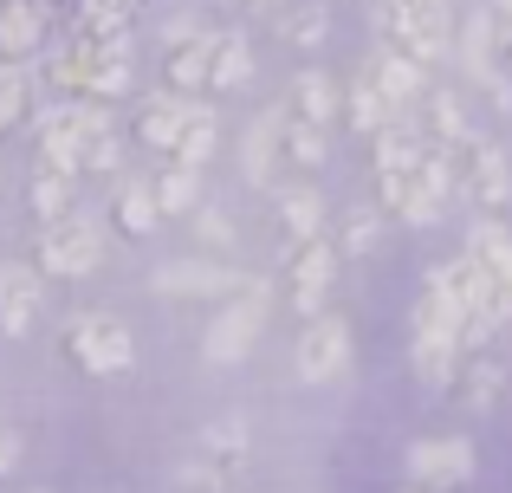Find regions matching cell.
Returning <instances> with one entry per match:
<instances>
[{
  "label": "cell",
  "mask_w": 512,
  "mask_h": 493,
  "mask_svg": "<svg viewBox=\"0 0 512 493\" xmlns=\"http://www.w3.org/2000/svg\"><path fill=\"white\" fill-rule=\"evenodd\" d=\"M214 130H221V124H214V111H208V104H195V117H188V130L175 137V150H169V156H175L182 169H208L214 143H221Z\"/></svg>",
  "instance_id": "cell-30"
},
{
  "label": "cell",
  "mask_w": 512,
  "mask_h": 493,
  "mask_svg": "<svg viewBox=\"0 0 512 493\" xmlns=\"http://www.w3.org/2000/svg\"><path fill=\"white\" fill-rule=\"evenodd\" d=\"M273 33L286 39V46H325V33H331L325 0H279L273 7Z\"/></svg>",
  "instance_id": "cell-22"
},
{
  "label": "cell",
  "mask_w": 512,
  "mask_h": 493,
  "mask_svg": "<svg viewBox=\"0 0 512 493\" xmlns=\"http://www.w3.org/2000/svg\"><path fill=\"white\" fill-rule=\"evenodd\" d=\"M344 117H350V130H357L363 143H370V137H376L383 124H396V111L383 104V91H376L370 78H357V85L344 91Z\"/></svg>",
  "instance_id": "cell-28"
},
{
  "label": "cell",
  "mask_w": 512,
  "mask_h": 493,
  "mask_svg": "<svg viewBox=\"0 0 512 493\" xmlns=\"http://www.w3.org/2000/svg\"><path fill=\"white\" fill-rule=\"evenodd\" d=\"M428 130H435V150H467L474 143V130H467V111H461V91H428Z\"/></svg>",
  "instance_id": "cell-25"
},
{
  "label": "cell",
  "mask_w": 512,
  "mask_h": 493,
  "mask_svg": "<svg viewBox=\"0 0 512 493\" xmlns=\"http://www.w3.org/2000/svg\"><path fill=\"white\" fill-rule=\"evenodd\" d=\"M331 279H338V247H331V241H299V247H292L286 286H292V305H299L305 318H312V312H325Z\"/></svg>",
  "instance_id": "cell-9"
},
{
  "label": "cell",
  "mask_w": 512,
  "mask_h": 493,
  "mask_svg": "<svg viewBox=\"0 0 512 493\" xmlns=\"http://www.w3.org/2000/svg\"><path fill=\"white\" fill-rule=\"evenodd\" d=\"M188 117H195V98H182V91H150V98L137 104V137L169 156L175 137L188 130Z\"/></svg>",
  "instance_id": "cell-16"
},
{
  "label": "cell",
  "mask_w": 512,
  "mask_h": 493,
  "mask_svg": "<svg viewBox=\"0 0 512 493\" xmlns=\"http://www.w3.org/2000/svg\"><path fill=\"white\" fill-rule=\"evenodd\" d=\"M195 228H201V241H208V247H227V241H234V221H227L221 208H208V202L195 208Z\"/></svg>",
  "instance_id": "cell-35"
},
{
  "label": "cell",
  "mask_w": 512,
  "mask_h": 493,
  "mask_svg": "<svg viewBox=\"0 0 512 493\" xmlns=\"http://www.w3.org/2000/svg\"><path fill=\"white\" fill-rule=\"evenodd\" d=\"M13 461H20V435L0 422V474H13Z\"/></svg>",
  "instance_id": "cell-36"
},
{
  "label": "cell",
  "mask_w": 512,
  "mask_h": 493,
  "mask_svg": "<svg viewBox=\"0 0 512 493\" xmlns=\"http://www.w3.org/2000/svg\"><path fill=\"white\" fill-rule=\"evenodd\" d=\"M65 357H72L85 377H124L137 364V338L117 312H78L65 325Z\"/></svg>",
  "instance_id": "cell-4"
},
{
  "label": "cell",
  "mask_w": 512,
  "mask_h": 493,
  "mask_svg": "<svg viewBox=\"0 0 512 493\" xmlns=\"http://www.w3.org/2000/svg\"><path fill=\"white\" fill-rule=\"evenodd\" d=\"M279 228H286V241H318L325 234V202H318L312 182H292V189H279Z\"/></svg>",
  "instance_id": "cell-23"
},
{
  "label": "cell",
  "mask_w": 512,
  "mask_h": 493,
  "mask_svg": "<svg viewBox=\"0 0 512 493\" xmlns=\"http://www.w3.org/2000/svg\"><path fill=\"white\" fill-rule=\"evenodd\" d=\"M461 163H467V169H461V189L474 195L480 208H506V202H512V163L493 150V143L474 137V143L461 150Z\"/></svg>",
  "instance_id": "cell-14"
},
{
  "label": "cell",
  "mask_w": 512,
  "mask_h": 493,
  "mask_svg": "<svg viewBox=\"0 0 512 493\" xmlns=\"http://www.w3.org/2000/svg\"><path fill=\"white\" fill-rule=\"evenodd\" d=\"M260 331H266V292L247 286V292H234V305L208 325V357L214 364H240V357L260 344Z\"/></svg>",
  "instance_id": "cell-6"
},
{
  "label": "cell",
  "mask_w": 512,
  "mask_h": 493,
  "mask_svg": "<svg viewBox=\"0 0 512 493\" xmlns=\"http://www.w3.org/2000/svg\"><path fill=\"white\" fill-rule=\"evenodd\" d=\"M376 241H383L376 208H350V215H338V253H370Z\"/></svg>",
  "instance_id": "cell-34"
},
{
  "label": "cell",
  "mask_w": 512,
  "mask_h": 493,
  "mask_svg": "<svg viewBox=\"0 0 512 493\" xmlns=\"http://www.w3.org/2000/svg\"><path fill=\"white\" fill-rule=\"evenodd\" d=\"M91 39V33H85ZM130 78H137V39L111 33V39H91V72H85V98H124Z\"/></svg>",
  "instance_id": "cell-12"
},
{
  "label": "cell",
  "mask_w": 512,
  "mask_h": 493,
  "mask_svg": "<svg viewBox=\"0 0 512 493\" xmlns=\"http://www.w3.org/2000/svg\"><path fill=\"white\" fill-rule=\"evenodd\" d=\"M279 130H286V104H273V111L247 130V156H240V163H247L253 189H273L279 182Z\"/></svg>",
  "instance_id": "cell-18"
},
{
  "label": "cell",
  "mask_w": 512,
  "mask_h": 493,
  "mask_svg": "<svg viewBox=\"0 0 512 493\" xmlns=\"http://www.w3.org/2000/svg\"><path fill=\"white\" fill-rule=\"evenodd\" d=\"M130 7H143V0H130Z\"/></svg>",
  "instance_id": "cell-39"
},
{
  "label": "cell",
  "mask_w": 512,
  "mask_h": 493,
  "mask_svg": "<svg viewBox=\"0 0 512 493\" xmlns=\"http://www.w3.org/2000/svg\"><path fill=\"white\" fill-rule=\"evenodd\" d=\"M409 351H415V377H422L428 390H448V383L461 377V305L441 286V273H428V292L415 299Z\"/></svg>",
  "instance_id": "cell-1"
},
{
  "label": "cell",
  "mask_w": 512,
  "mask_h": 493,
  "mask_svg": "<svg viewBox=\"0 0 512 493\" xmlns=\"http://www.w3.org/2000/svg\"><path fill=\"white\" fill-rule=\"evenodd\" d=\"M500 383H506V364H500L493 351H474V370L461 377L467 409H493V403H500Z\"/></svg>",
  "instance_id": "cell-32"
},
{
  "label": "cell",
  "mask_w": 512,
  "mask_h": 493,
  "mask_svg": "<svg viewBox=\"0 0 512 493\" xmlns=\"http://www.w3.org/2000/svg\"><path fill=\"white\" fill-rule=\"evenodd\" d=\"M467 474H474V448H467L461 435H441V442H415L409 448V481L422 493H448V487H461Z\"/></svg>",
  "instance_id": "cell-10"
},
{
  "label": "cell",
  "mask_w": 512,
  "mask_h": 493,
  "mask_svg": "<svg viewBox=\"0 0 512 493\" xmlns=\"http://www.w3.org/2000/svg\"><path fill=\"white\" fill-rule=\"evenodd\" d=\"M247 7H279V0H247Z\"/></svg>",
  "instance_id": "cell-38"
},
{
  "label": "cell",
  "mask_w": 512,
  "mask_h": 493,
  "mask_svg": "<svg viewBox=\"0 0 512 493\" xmlns=\"http://www.w3.org/2000/svg\"><path fill=\"white\" fill-rule=\"evenodd\" d=\"M150 189H156V208H163V215H195V208H201V169L169 163Z\"/></svg>",
  "instance_id": "cell-29"
},
{
  "label": "cell",
  "mask_w": 512,
  "mask_h": 493,
  "mask_svg": "<svg viewBox=\"0 0 512 493\" xmlns=\"http://www.w3.org/2000/svg\"><path fill=\"white\" fill-rule=\"evenodd\" d=\"M39 7H52V0H39Z\"/></svg>",
  "instance_id": "cell-40"
},
{
  "label": "cell",
  "mask_w": 512,
  "mask_h": 493,
  "mask_svg": "<svg viewBox=\"0 0 512 493\" xmlns=\"http://www.w3.org/2000/svg\"><path fill=\"white\" fill-rule=\"evenodd\" d=\"M493 13H500V20H512V0H493Z\"/></svg>",
  "instance_id": "cell-37"
},
{
  "label": "cell",
  "mask_w": 512,
  "mask_h": 493,
  "mask_svg": "<svg viewBox=\"0 0 512 493\" xmlns=\"http://www.w3.org/2000/svg\"><path fill=\"white\" fill-rule=\"evenodd\" d=\"M111 228L117 234H130V241H143V234H156L163 228V208H156V189L150 182H117L111 189Z\"/></svg>",
  "instance_id": "cell-17"
},
{
  "label": "cell",
  "mask_w": 512,
  "mask_h": 493,
  "mask_svg": "<svg viewBox=\"0 0 512 493\" xmlns=\"http://www.w3.org/2000/svg\"><path fill=\"white\" fill-rule=\"evenodd\" d=\"M26 202H33L39 228H52V221L78 215V176H59V169H33V189H26Z\"/></svg>",
  "instance_id": "cell-24"
},
{
  "label": "cell",
  "mask_w": 512,
  "mask_h": 493,
  "mask_svg": "<svg viewBox=\"0 0 512 493\" xmlns=\"http://www.w3.org/2000/svg\"><path fill=\"white\" fill-rule=\"evenodd\" d=\"M376 182H383V208L396 221H409V228H435V221L448 215V202H454V163H448V150H428L409 176H376Z\"/></svg>",
  "instance_id": "cell-2"
},
{
  "label": "cell",
  "mask_w": 512,
  "mask_h": 493,
  "mask_svg": "<svg viewBox=\"0 0 512 493\" xmlns=\"http://www.w3.org/2000/svg\"><path fill=\"white\" fill-rule=\"evenodd\" d=\"M46 312V273L33 260H0V338H26Z\"/></svg>",
  "instance_id": "cell-7"
},
{
  "label": "cell",
  "mask_w": 512,
  "mask_h": 493,
  "mask_svg": "<svg viewBox=\"0 0 512 493\" xmlns=\"http://www.w3.org/2000/svg\"><path fill=\"white\" fill-rule=\"evenodd\" d=\"M98 260H104V234L85 215H65L39 234V273H52V279H85V273H98Z\"/></svg>",
  "instance_id": "cell-5"
},
{
  "label": "cell",
  "mask_w": 512,
  "mask_h": 493,
  "mask_svg": "<svg viewBox=\"0 0 512 493\" xmlns=\"http://www.w3.org/2000/svg\"><path fill=\"white\" fill-rule=\"evenodd\" d=\"M467 253H474L480 266H487L500 286H512V234L500 228V221H480L474 228V241H467Z\"/></svg>",
  "instance_id": "cell-31"
},
{
  "label": "cell",
  "mask_w": 512,
  "mask_h": 493,
  "mask_svg": "<svg viewBox=\"0 0 512 493\" xmlns=\"http://www.w3.org/2000/svg\"><path fill=\"white\" fill-rule=\"evenodd\" d=\"M370 85L383 91L389 111H409L415 98H428V65H422V59H409V52H396V46H376V59H370Z\"/></svg>",
  "instance_id": "cell-13"
},
{
  "label": "cell",
  "mask_w": 512,
  "mask_h": 493,
  "mask_svg": "<svg viewBox=\"0 0 512 493\" xmlns=\"http://www.w3.org/2000/svg\"><path fill=\"white\" fill-rule=\"evenodd\" d=\"M338 111H344V98H338V85H331L325 72H305L299 85H292V117L331 130V124H338Z\"/></svg>",
  "instance_id": "cell-26"
},
{
  "label": "cell",
  "mask_w": 512,
  "mask_h": 493,
  "mask_svg": "<svg viewBox=\"0 0 512 493\" xmlns=\"http://www.w3.org/2000/svg\"><path fill=\"white\" fill-rule=\"evenodd\" d=\"M325 150H331L325 130L286 111V130H279V163H292V169H318V163H325Z\"/></svg>",
  "instance_id": "cell-27"
},
{
  "label": "cell",
  "mask_w": 512,
  "mask_h": 493,
  "mask_svg": "<svg viewBox=\"0 0 512 493\" xmlns=\"http://www.w3.org/2000/svg\"><path fill=\"white\" fill-rule=\"evenodd\" d=\"M247 286H260V279L234 273V266H208V260H169L156 273V292H169V299H214V292H247Z\"/></svg>",
  "instance_id": "cell-11"
},
{
  "label": "cell",
  "mask_w": 512,
  "mask_h": 493,
  "mask_svg": "<svg viewBox=\"0 0 512 493\" xmlns=\"http://www.w3.org/2000/svg\"><path fill=\"white\" fill-rule=\"evenodd\" d=\"M208 39H214V33H182V39H169V59H163L169 91H182V98L208 91Z\"/></svg>",
  "instance_id": "cell-21"
},
{
  "label": "cell",
  "mask_w": 512,
  "mask_h": 493,
  "mask_svg": "<svg viewBox=\"0 0 512 493\" xmlns=\"http://www.w3.org/2000/svg\"><path fill=\"white\" fill-rule=\"evenodd\" d=\"M253 78V39L247 33H214L208 39V91H240Z\"/></svg>",
  "instance_id": "cell-20"
},
{
  "label": "cell",
  "mask_w": 512,
  "mask_h": 493,
  "mask_svg": "<svg viewBox=\"0 0 512 493\" xmlns=\"http://www.w3.org/2000/svg\"><path fill=\"white\" fill-rule=\"evenodd\" d=\"M344 364H350V325L338 312H312L299 331V377L331 383V377H344Z\"/></svg>",
  "instance_id": "cell-8"
},
{
  "label": "cell",
  "mask_w": 512,
  "mask_h": 493,
  "mask_svg": "<svg viewBox=\"0 0 512 493\" xmlns=\"http://www.w3.org/2000/svg\"><path fill=\"white\" fill-rule=\"evenodd\" d=\"M409 493H422V487H409Z\"/></svg>",
  "instance_id": "cell-41"
},
{
  "label": "cell",
  "mask_w": 512,
  "mask_h": 493,
  "mask_svg": "<svg viewBox=\"0 0 512 493\" xmlns=\"http://www.w3.org/2000/svg\"><path fill=\"white\" fill-rule=\"evenodd\" d=\"M39 104H46L39 78L26 72V65H0V137H7V130H26L39 117Z\"/></svg>",
  "instance_id": "cell-19"
},
{
  "label": "cell",
  "mask_w": 512,
  "mask_h": 493,
  "mask_svg": "<svg viewBox=\"0 0 512 493\" xmlns=\"http://www.w3.org/2000/svg\"><path fill=\"white\" fill-rule=\"evenodd\" d=\"M46 13L39 0H0V59L26 65L33 52H46Z\"/></svg>",
  "instance_id": "cell-15"
},
{
  "label": "cell",
  "mask_w": 512,
  "mask_h": 493,
  "mask_svg": "<svg viewBox=\"0 0 512 493\" xmlns=\"http://www.w3.org/2000/svg\"><path fill=\"white\" fill-rule=\"evenodd\" d=\"M376 20H383L389 46L409 52V59H422V65L454 46V0H383Z\"/></svg>",
  "instance_id": "cell-3"
},
{
  "label": "cell",
  "mask_w": 512,
  "mask_h": 493,
  "mask_svg": "<svg viewBox=\"0 0 512 493\" xmlns=\"http://www.w3.org/2000/svg\"><path fill=\"white\" fill-rule=\"evenodd\" d=\"M201 455L221 461V468L234 474V468H240V455H247V422H240V416H221L214 429H201Z\"/></svg>",
  "instance_id": "cell-33"
}]
</instances>
